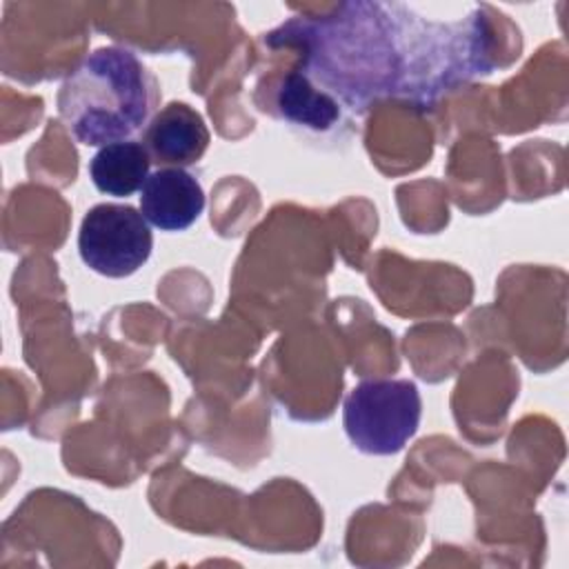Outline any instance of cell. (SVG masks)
Segmentation results:
<instances>
[{
    "instance_id": "1",
    "label": "cell",
    "mask_w": 569,
    "mask_h": 569,
    "mask_svg": "<svg viewBox=\"0 0 569 569\" xmlns=\"http://www.w3.org/2000/svg\"><path fill=\"white\" fill-rule=\"evenodd\" d=\"M264 42L298 47L300 64L293 71L340 113H358L387 98L425 109L496 67L482 7L433 20L402 2L351 0L296 16L267 33Z\"/></svg>"
},
{
    "instance_id": "2",
    "label": "cell",
    "mask_w": 569,
    "mask_h": 569,
    "mask_svg": "<svg viewBox=\"0 0 569 569\" xmlns=\"http://www.w3.org/2000/svg\"><path fill=\"white\" fill-rule=\"evenodd\" d=\"M151 82L142 62L122 47H100L82 58L58 91V113L87 147L131 140L149 118Z\"/></svg>"
},
{
    "instance_id": "3",
    "label": "cell",
    "mask_w": 569,
    "mask_h": 569,
    "mask_svg": "<svg viewBox=\"0 0 569 569\" xmlns=\"http://www.w3.org/2000/svg\"><path fill=\"white\" fill-rule=\"evenodd\" d=\"M422 400L411 380H362L342 405L349 442L369 456H393L416 436Z\"/></svg>"
},
{
    "instance_id": "4",
    "label": "cell",
    "mask_w": 569,
    "mask_h": 569,
    "mask_svg": "<svg viewBox=\"0 0 569 569\" xmlns=\"http://www.w3.org/2000/svg\"><path fill=\"white\" fill-rule=\"evenodd\" d=\"M153 233L144 216L131 204L100 202L91 207L78 231L82 262L107 278L136 273L151 256Z\"/></svg>"
},
{
    "instance_id": "5",
    "label": "cell",
    "mask_w": 569,
    "mask_h": 569,
    "mask_svg": "<svg viewBox=\"0 0 569 569\" xmlns=\"http://www.w3.org/2000/svg\"><path fill=\"white\" fill-rule=\"evenodd\" d=\"M204 209V191L182 167H162L140 189V213L160 231L189 229Z\"/></svg>"
},
{
    "instance_id": "6",
    "label": "cell",
    "mask_w": 569,
    "mask_h": 569,
    "mask_svg": "<svg viewBox=\"0 0 569 569\" xmlns=\"http://www.w3.org/2000/svg\"><path fill=\"white\" fill-rule=\"evenodd\" d=\"M211 142L204 118L184 102H169L144 127L142 144L151 160L173 167L198 162Z\"/></svg>"
},
{
    "instance_id": "7",
    "label": "cell",
    "mask_w": 569,
    "mask_h": 569,
    "mask_svg": "<svg viewBox=\"0 0 569 569\" xmlns=\"http://www.w3.org/2000/svg\"><path fill=\"white\" fill-rule=\"evenodd\" d=\"M151 158L142 142L122 140L98 149L89 162L91 182L100 193L127 198L142 189L149 178Z\"/></svg>"
},
{
    "instance_id": "8",
    "label": "cell",
    "mask_w": 569,
    "mask_h": 569,
    "mask_svg": "<svg viewBox=\"0 0 569 569\" xmlns=\"http://www.w3.org/2000/svg\"><path fill=\"white\" fill-rule=\"evenodd\" d=\"M276 104L280 113L293 122L316 131H325L340 122V109L320 91H316L300 73L291 71L278 89Z\"/></svg>"
}]
</instances>
